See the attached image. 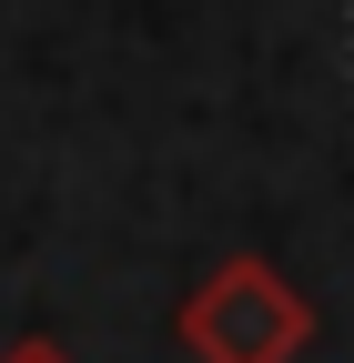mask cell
<instances>
[{"mask_svg":"<svg viewBox=\"0 0 354 363\" xmlns=\"http://www.w3.org/2000/svg\"><path fill=\"white\" fill-rule=\"evenodd\" d=\"M172 333H183L193 363H294L304 343H314V303H304L263 252H223L183 293Z\"/></svg>","mask_w":354,"mask_h":363,"instance_id":"1","label":"cell"},{"mask_svg":"<svg viewBox=\"0 0 354 363\" xmlns=\"http://www.w3.org/2000/svg\"><path fill=\"white\" fill-rule=\"evenodd\" d=\"M0 363H81L61 333H21V343H0Z\"/></svg>","mask_w":354,"mask_h":363,"instance_id":"2","label":"cell"}]
</instances>
